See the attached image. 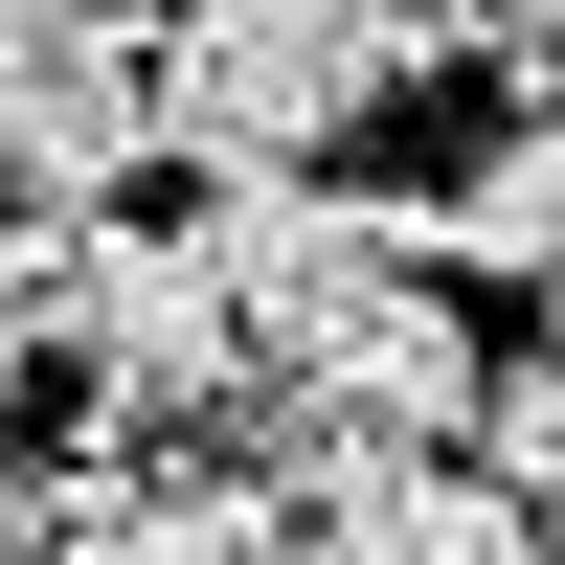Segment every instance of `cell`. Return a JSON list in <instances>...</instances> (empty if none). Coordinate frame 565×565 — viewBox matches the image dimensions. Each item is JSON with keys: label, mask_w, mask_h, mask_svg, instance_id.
<instances>
[{"label": "cell", "mask_w": 565, "mask_h": 565, "mask_svg": "<svg viewBox=\"0 0 565 565\" xmlns=\"http://www.w3.org/2000/svg\"><path fill=\"white\" fill-rule=\"evenodd\" d=\"M407 68H452L407 0H159V136L181 159H340Z\"/></svg>", "instance_id": "6da1fadb"}, {"label": "cell", "mask_w": 565, "mask_h": 565, "mask_svg": "<svg viewBox=\"0 0 565 565\" xmlns=\"http://www.w3.org/2000/svg\"><path fill=\"white\" fill-rule=\"evenodd\" d=\"M45 295V362L90 385V430H204V407H249V340H226V271L204 226H68V271H23Z\"/></svg>", "instance_id": "7a4b0ae2"}, {"label": "cell", "mask_w": 565, "mask_h": 565, "mask_svg": "<svg viewBox=\"0 0 565 565\" xmlns=\"http://www.w3.org/2000/svg\"><path fill=\"white\" fill-rule=\"evenodd\" d=\"M159 159V0H0V204L90 226Z\"/></svg>", "instance_id": "3957f363"}, {"label": "cell", "mask_w": 565, "mask_h": 565, "mask_svg": "<svg viewBox=\"0 0 565 565\" xmlns=\"http://www.w3.org/2000/svg\"><path fill=\"white\" fill-rule=\"evenodd\" d=\"M407 249H430L452 295H476V271H543V249H565V114H521V136H476V159H452L430 204H407Z\"/></svg>", "instance_id": "277c9868"}, {"label": "cell", "mask_w": 565, "mask_h": 565, "mask_svg": "<svg viewBox=\"0 0 565 565\" xmlns=\"http://www.w3.org/2000/svg\"><path fill=\"white\" fill-rule=\"evenodd\" d=\"M407 23H430V45H498V68H543V45H565V0H407Z\"/></svg>", "instance_id": "5b68a950"}, {"label": "cell", "mask_w": 565, "mask_h": 565, "mask_svg": "<svg viewBox=\"0 0 565 565\" xmlns=\"http://www.w3.org/2000/svg\"><path fill=\"white\" fill-rule=\"evenodd\" d=\"M23 271H45V226H23V204H0V317H23Z\"/></svg>", "instance_id": "8992f818"}, {"label": "cell", "mask_w": 565, "mask_h": 565, "mask_svg": "<svg viewBox=\"0 0 565 565\" xmlns=\"http://www.w3.org/2000/svg\"><path fill=\"white\" fill-rule=\"evenodd\" d=\"M0 543H23V476H0Z\"/></svg>", "instance_id": "52a82bcc"}]
</instances>
